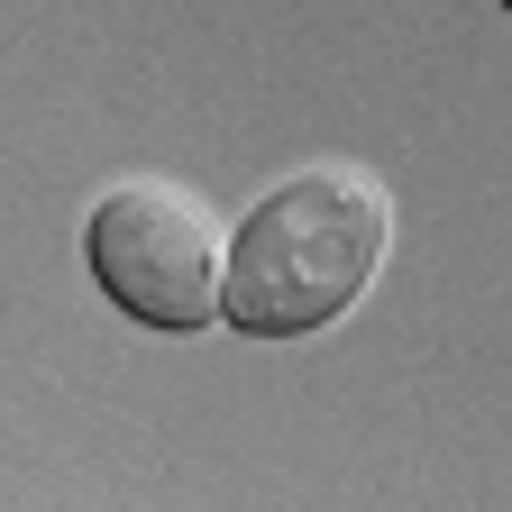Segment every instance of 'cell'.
<instances>
[{
  "label": "cell",
  "instance_id": "cell-1",
  "mask_svg": "<svg viewBox=\"0 0 512 512\" xmlns=\"http://www.w3.org/2000/svg\"><path fill=\"white\" fill-rule=\"evenodd\" d=\"M384 247H394V192L357 165H302L238 211L220 320L238 339H311L357 311Z\"/></svg>",
  "mask_w": 512,
  "mask_h": 512
},
{
  "label": "cell",
  "instance_id": "cell-2",
  "mask_svg": "<svg viewBox=\"0 0 512 512\" xmlns=\"http://www.w3.org/2000/svg\"><path fill=\"white\" fill-rule=\"evenodd\" d=\"M83 256L92 284L138 320V330H211L220 284H229V229L202 192L165 174H128L83 211Z\"/></svg>",
  "mask_w": 512,
  "mask_h": 512
},
{
  "label": "cell",
  "instance_id": "cell-3",
  "mask_svg": "<svg viewBox=\"0 0 512 512\" xmlns=\"http://www.w3.org/2000/svg\"><path fill=\"white\" fill-rule=\"evenodd\" d=\"M503 10H512V0H503Z\"/></svg>",
  "mask_w": 512,
  "mask_h": 512
}]
</instances>
